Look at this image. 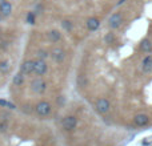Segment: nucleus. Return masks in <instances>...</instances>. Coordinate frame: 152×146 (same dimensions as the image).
Instances as JSON below:
<instances>
[{
	"label": "nucleus",
	"mask_w": 152,
	"mask_h": 146,
	"mask_svg": "<svg viewBox=\"0 0 152 146\" xmlns=\"http://www.w3.org/2000/svg\"><path fill=\"white\" fill-rule=\"evenodd\" d=\"M29 89H31L35 94H43L45 92V89H47V82H45L42 77H36L31 81Z\"/></svg>",
	"instance_id": "1"
},
{
	"label": "nucleus",
	"mask_w": 152,
	"mask_h": 146,
	"mask_svg": "<svg viewBox=\"0 0 152 146\" xmlns=\"http://www.w3.org/2000/svg\"><path fill=\"white\" fill-rule=\"evenodd\" d=\"M4 1H5V0H0V5H1L3 3H4Z\"/></svg>",
	"instance_id": "26"
},
{
	"label": "nucleus",
	"mask_w": 152,
	"mask_h": 146,
	"mask_svg": "<svg viewBox=\"0 0 152 146\" xmlns=\"http://www.w3.org/2000/svg\"><path fill=\"white\" fill-rule=\"evenodd\" d=\"M77 85L80 86V88H86V86L88 85V80H87V77L84 74L77 76Z\"/></svg>",
	"instance_id": "16"
},
{
	"label": "nucleus",
	"mask_w": 152,
	"mask_h": 146,
	"mask_svg": "<svg viewBox=\"0 0 152 146\" xmlns=\"http://www.w3.org/2000/svg\"><path fill=\"white\" fill-rule=\"evenodd\" d=\"M36 56H37V59H40V60H45V59L50 57V52H47L45 49H39L36 52Z\"/></svg>",
	"instance_id": "19"
},
{
	"label": "nucleus",
	"mask_w": 152,
	"mask_h": 146,
	"mask_svg": "<svg viewBox=\"0 0 152 146\" xmlns=\"http://www.w3.org/2000/svg\"><path fill=\"white\" fill-rule=\"evenodd\" d=\"M35 113H36L39 117H47L48 114L52 110V106L48 101H39L36 105H35Z\"/></svg>",
	"instance_id": "2"
},
{
	"label": "nucleus",
	"mask_w": 152,
	"mask_h": 146,
	"mask_svg": "<svg viewBox=\"0 0 152 146\" xmlns=\"http://www.w3.org/2000/svg\"><path fill=\"white\" fill-rule=\"evenodd\" d=\"M134 122L137 126H145L150 122V117L147 114H144V113H139V114H136L134 117Z\"/></svg>",
	"instance_id": "9"
},
{
	"label": "nucleus",
	"mask_w": 152,
	"mask_h": 146,
	"mask_svg": "<svg viewBox=\"0 0 152 146\" xmlns=\"http://www.w3.org/2000/svg\"><path fill=\"white\" fill-rule=\"evenodd\" d=\"M47 37L51 43H58V41H60V39H61V33L58 29H52V31H50L47 33Z\"/></svg>",
	"instance_id": "11"
},
{
	"label": "nucleus",
	"mask_w": 152,
	"mask_h": 146,
	"mask_svg": "<svg viewBox=\"0 0 152 146\" xmlns=\"http://www.w3.org/2000/svg\"><path fill=\"white\" fill-rule=\"evenodd\" d=\"M34 64H35V60H26L20 65V72L23 73L24 76L32 74V73H34Z\"/></svg>",
	"instance_id": "8"
},
{
	"label": "nucleus",
	"mask_w": 152,
	"mask_h": 146,
	"mask_svg": "<svg viewBox=\"0 0 152 146\" xmlns=\"http://www.w3.org/2000/svg\"><path fill=\"white\" fill-rule=\"evenodd\" d=\"M104 41H105V44H111V43H113L115 41V35L113 33H107L105 35V37H104Z\"/></svg>",
	"instance_id": "21"
},
{
	"label": "nucleus",
	"mask_w": 152,
	"mask_h": 146,
	"mask_svg": "<svg viewBox=\"0 0 152 146\" xmlns=\"http://www.w3.org/2000/svg\"><path fill=\"white\" fill-rule=\"evenodd\" d=\"M99 25H100V20L97 17H89L87 20V28L89 31H96L99 28Z\"/></svg>",
	"instance_id": "12"
},
{
	"label": "nucleus",
	"mask_w": 152,
	"mask_h": 146,
	"mask_svg": "<svg viewBox=\"0 0 152 146\" xmlns=\"http://www.w3.org/2000/svg\"><path fill=\"white\" fill-rule=\"evenodd\" d=\"M61 27H63L64 31L71 32L72 28H74V24H72L71 20H63V21H61Z\"/></svg>",
	"instance_id": "17"
},
{
	"label": "nucleus",
	"mask_w": 152,
	"mask_h": 146,
	"mask_svg": "<svg viewBox=\"0 0 152 146\" xmlns=\"http://www.w3.org/2000/svg\"><path fill=\"white\" fill-rule=\"evenodd\" d=\"M1 17H3V16H1V15H0V20H1Z\"/></svg>",
	"instance_id": "27"
},
{
	"label": "nucleus",
	"mask_w": 152,
	"mask_h": 146,
	"mask_svg": "<svg viewBox=\"0 0 152 146\" xmlns=\"http://www.w3.org/2000/svg\"><path fill=\"white\" fill-rule=\"evenodd\" d=\"M24 77H26V76H24L21 72L16 73V74L13 76V80H12L13 85H15V86H21V85H23V82H24Z\"/></svg>",
	"instance_id": "15"
},
{
	"label": "nucleus",
	"mask_w": 152,
	"mask_h": 146,
	"mask_svg": "<svg viewBox=\"0 0 152 146\" xmlns=\"http://www.w3.org/2000/svg\"><path fill=\"white\" fill-rule=\"evenodd\" d=\"M63 102H64V98L63 97H60V98H59V104H63Z\"/></svg>",
	"instance_id": "25"
},
{
	"label": "nucleus",
	"mask_w": 152,
	"mask_h": 146,
	"mask_svg": "<svg viewBox=\"0 0 152 146\" xmlns=\"http://www.w3.org/2000/svg\"><path fill=\"white\" fill-rule=\"evenodd\" d=\"M7 102L8 101H5V100H0V106L5 108V106H7Z\"/></svg>",
	"instance_id": "23"
},
{
	"label": "nucleus",
	"mask_w": 152,
	"mask_h": 146,
	"mask_svg": "<svg viewBox=\"0 0 152 146\" xmlns=\"http://www.w3.org/2000/svg\"><path fill=\"white\" fill-rule=\"evenodd\" d=\"M76 125H77V118L75 116H67L61 121V126H63L64 130H74Z\"/></svg>",
	"instance_id": "5"
},
{
	"label": "nucleus",
	"mask_w": 152,
	"mask_h": 146,
	"mask_svg": "<svg viewBox=\"0 0 152 146\" xmlns=\"http://www.w3.org/2000/svg\"><path fill=\"white\" fill-rule=\"evenodd\" d=\"M27 23L35 24V13L34 12H28V15H27Z\"/></svg>",
	"instance_id": "22"
},
{
	"label": "nucleus",
	"mask_w": 152,
	"mask_h": 146,
	"mask_svg": "<svg viewBox=\"0 0 152 146\" xmlns=\"http://www.w3.org/2000/svg\"><path fill=\"white\" fill-rule=\"evenodd\" d=\"M140 49L144 53H150L152 51V43L148 39H144L142 43H140Z\"/></svg>",
	"instance_id": "14"
},
{
	"label": "nucleus",
	"mask_w": 152,
	"mask_h": 146,
	"mask_svg": "<svg viewBox=\"0 0 152 146\" xmlns=\"http://www.w3.org/2000/svg\"><path fill=\"white\" fill-rule=\"evenodd\" d=\"M142 69H143V72H145V73L152 72V56H147V57L143 60Z\"/></svg>",
	"instance_id": "13"
},
{
	"label": "nucleus",
	"mask_w": 152,
	"mask_h": 146,
	"mask_svg": "<svg viewBox=\"0 0 152 146\" xmlns=\"http://www.w3.org/2000/svg\"><path fill=\"white\" fill-rule=\"evenodd\" d=\"M11 13H12V4L5 0V1L0 5V15H1L3 17H8Z\"/></svg>",
	"instance_id": "10"
},
{
	"label": "nucleus",
	"mask_w": 152,
	"mask_h": 146,
	"mask_svg": "<svg viewBox=\"0 0 152 146\" xmlns=\"http://www.w3.org/2000/svg\"><path fill=\"white\" fill-rule=\"evenodd\" d=\"M10 61L4 60V61H0V73H7L10 71Z\"/></svg>",
	"instance_id": "18"
},
{
	"label": "nucleus",
	"mask_w": 152,
	"mask_h": 146,
	"mask_svg": "<svg viewBox=\"0 0 152 146\" xmlns=\"http://www.w3.org/2000/svg\"><path fill=\"white\" fill-rule=\"evenodd\" d=\"M7 129H8V120L1 118V120H0V133H5Z\"/></svg>",
	"instance_id": "20"
},
{
	"label": "nucleus",
	"mask_w": 152,
	"mask_h": 146,
	"mask_svg": "<svg viewBox=\"0 0 152 146\" xmlns=\"http://www.w3.org/2000/svg\"><path fill=\"white\" fill-rule=\"evenodd\" d=\"M95 109H96V112L100 113V114H105V113L110 112L111 104L107 98H97L96 102H95Z\"/></svg>",
	"instance_id": "3"
},
{
	"label": "nucleus",
	"mask_w": 152,
	"mask_h": 146,
	"mask_svg": "<svg viewBox=\"0 0 152 146\" xmlns=\"http://www.w3.org/2000/svg\"><path fill=\"white\" fill-rule=\"evenodd\" d=\"M7 108H10V109H15V105L12 104V102H7Z\"/></svg>",
	"instance_id": "24"
},
{
	"label": "nucleus",
	"mask_w": 152,
	"mask_h": 146,
	"mask_svg": "<svg viewBox=\"0 0 152 146\" xmlns=\"http://www.w3.org/2000/svg\"><path fill=\"white\" fill-rule=\"evenodd\" d=\"M48 66H47V63L45 60H40V59H36L35 60V64H34V73L36 76H43L45 72H47Z\"/></svg>",
	"instance_id": "6"
},
{
	"label": "nucleus",
	"mask_w": 152,
	"mask_h": 146,
	"mask_svg": "<svg viewBox=\"0 0 152 146\" xmlns=\"http://www.w3.org/2000/svg\"><path fill=\"white\" fill-rule=\"evenodd\" d=\"M121 21H123V15L116 12V13H113V15H111L110 20H108V25H110L111 29H116L121 25Z\"/></svg>",
	"instance_id": "7"
},
{
	"label": "nucleus",
	"mask_w": 152,
	"mask_h": 146,
	"mask_svg": "<svg viewBox=\"0 0 152 146\" xmlns=\"http://www.w3.org/2000/svg\"><path fill=\"white\" fill-rule=\"evenodd\" d=\"M50 56L52 57L53 61H56V63H63V61L66 60V52H64V49L60 47L52 48V51L50 52Z\"/></svg>",
	"instance_id": "4"
}]
</instances>
